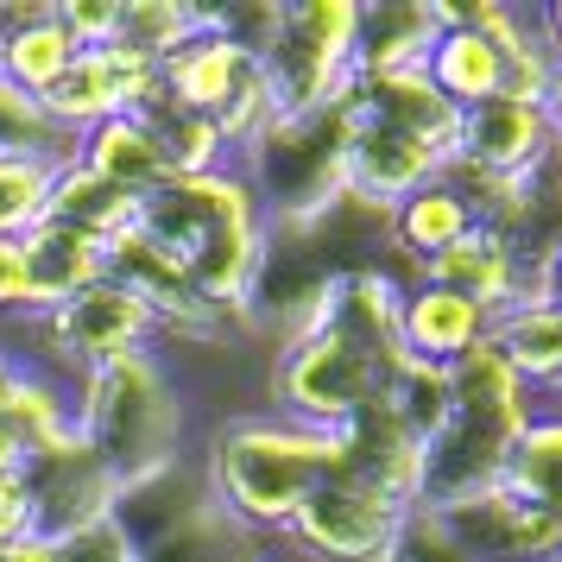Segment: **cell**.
I'll return each instance as SVG.
<instances>
[{"instance_id": "obj_1", "label": "cell", "mask_w": 562, "mask_h": 562, "mask_svg": "<svg viewBox=\"0 0 562 562\" xmlns=\"http://www.w3.org/2000/svg\"><path fill=\"white\" fill-rule=\"evenodd\" d=\"M398 291L385 266H348L316 297L297 329L279 341L266 373V411L310 430H348L360 411L380 405L398 348Z\"/></svg>"}, {"instance_id": "obj_2", "label": "cell", "mask_w": 562, "mask_h": 562, "mask_svg": "<svg viewBox=\"0 0 562 562\" xmlns=\"http://www.w3.org/2000/svg\"><path fill=\"white\" fill-rule=\"evenodd\" d=\"M139 234L178 266L190 291L234 323H254V291L272 254V215L240 171L171 178L139 196Z\"/></svg>"}, {"instance_id": "obj_3", "label": "cell", "mask_w": 562, "mask_h": 562, "mask_svg": "<svg viewBox=\"0 0 562 562\" xmlns=\"http://www.w3.org/2000/svg\"><path fill=\"white\" fill-rule=\"evenodd\" d=\"M348 468L341 461V430H310L279 411H234L209 430L203 456V493L247 543H272L291 531L304 493L323 474Z\"/></svg>"}, {"instance_id": "obj_4", "label": "cell", "mask_w": 562, "mask_h": 562, "mask_svg": "<svg viewBox=\"0 0 562 562\" xmlns=\"http://www.w3.org/2000/svg\"><path fill=\"white\" fill-rule=\"evenodd\" d=\"M77 430L114 493H133L190 461V385L158 341L133 348L77 380Z\"/></svg>"}, {"instance_id": "obj_5", "label": "cell", "mask_w": 562, "mask_h": 562, "mask_svg": "<svg viewBox=\"0 0 562 562\" xmlns=\"http://www.w3.org/2000/svg\"><path fill=\"white\" fill-rule=\"evenodd\" d=\"M360 7L355 0H297L284 7L279 38L266 45V77L279 114H323L360 82Z\"/></svg>"}, {"instance_id": "obj_6", "label": "cell", "mask_w": 562, "mask_h": 562, "mask_svg": "<svg viewBox=\"0 0 562 562\" xmlns=\"http://www.w3.org/2000/svg\"><path fill=\"white\" fill-rule=\"evenodd\" d=\"M562 153V127L537 102H486L461 114V158L481 178H537Z\"/></svg>"}, {"instance_id": "obj_7", "label": "cell", "mask_w": 562, "mask_h": 562, "mask_svg": "<svg viewBox=\"0 0 562 562\" xmlns=\"http://www.w3.org/2000/svg\"><path fill=\"white\" fill-rule=\"evenodd\" d=\"M442 525L474 562H525V557H562V518L543 506L512 499L506 486H486L474 499L436 506Z\"/></svg>"}, {"instance_id": "obj_8", "label": "cell", "mask_w": 562, "mask_h": 562, "mask_svg": "<svg viewBox=\"0 0 562 562\" xmlns=\"http://www.w3.org/2000/svg\"><path fill=\"white\" fill-rule=\"evenodd\" d=\"M486 335H493V310L468 291H449V284L411 279L398 291V348L424 367H456L461 355H474Z\"/></svg>"}, {"instance_id": "obj_9", "label": "cell", "mask_w": 562, "mask_h": 562, "mask_svg": "<svg viewBox=\"0 0 562 562\" xmlns=\"http://www.w3.org/2000/svg\"><path fill=\"white\" fill-rule=\"evenodd\" d=\"M474 228H481V215H474V203H468V190L442 171L436 183L411 190L405 203L385 215V254H392L385 272L405 284V266H411V279H417L430 259H442L456 240H468Z\"/></svg>"}, {"instance_id": "obj_10", "label": "cell", "mask_w": 562, "mask_h": 562, "mask_svg": "<svg viewBox=\"0 0 562 562\" xmlns=\"http://www.w3.org/2000/svg\"><path fill=\"white\" fill-rule=\"evenodd\" d=\"M449 417L512 449L518 436L531 430L537 392L512 373L506 360L493 355V341H481L474 355H461L456 367H449Z\"/></svg>"}, {"instance_id": "obj_11", "label": "cell", "mask_w": 562, "mask_h": 562, "mask_svg": "<svg viewBox=\"0 0 562 562\" xmlns=\"http://www.w3.org/2000/svg\"><path fill=\"white\" fill-rule=\"evenodd\" d=\"M424 77H430V89L456 114L506 95V52L474 26V7H468V20H456V26H436L430 52H424Z\"/></svg>"}, {"instance_id": "obj_12", "label": "cell", "mask_w": 562, "mask_h": 562, "mask_svg": "<svg viewBox=\"0 0 562 562\" xmlns=\"http://www.w3.org/2000/svg\"><path fill=\"white\" fill-rule=\"evenodd\" d=\"M77 165L95 171L102 183H114L121 196H153V190L171 183V158L139 114H114L102 127H89L77 139Z\"/></svg>"}, {"instance_id": "obj_13", "label": "cell", "mask_w": 562, "mask_h": 562, "mask_svg": "<svg viewBox=\"0 0 562 562\" xmlns=\"http://www.w3.org/2000/svg\"><path fill=\"white\" fill-rule=\"evenodd\" d=\"M7 430L20 436L26 468H32V461H52V456L82 449V430H77V380H52V373H38V367H20L13 405H7Z\"/></svg>"}, {"instance_id": "obj_14", "label": "cell", "mask_w": 562, "mask_h": 562, "mask_svg": "<svg viewBox=\"0 0 562 562\" xmlns=\"http://www.w3.org/2000/svg\"><path fill=\"white\" fill-rule=\"evenodd\" d=\"M493 355L506 360L518 380L537 392V405L562 398V310L550 304H518L506 316H493Z\"/></svg>"}, {"instance_id": "obj_15", "label": "cell", "mask_w": 562, "mask_h": 562, "mask_svg": "<svg viewBox=\"0 0 562 562\" xmlns=\"http://www.w3.org/2000/svg\"><path fill=\"white\" fill-rule=\"evenodd\" d=\"M45 222H57V228H77L89 234V240H114V234H127L133 222H139V196H121L114 183H102L95 171H82L77 158L57 171L52 183V203H45Z\"/></svg>"}, {"instance_id": "obj_16", "label": "cell", "mask_w": 562, "mask_h": 562, "mask_svg": "<svg viewBox=\"0 0 562 562\" xmlns=\"http://www.w3.org/2000/svg\"><path fill=\"white\" fill-rule=\"evenodd\" d=\"M26 254H32V279H38V297L45 310H57L64 297L89 291L95 279H108V247L89 240L77 228H57V222H38L26 234Z\"/></svg>"}, {"instance_id": "obj_17", "label": "cell", "mask_w": 562, "mask_h": 562, "mask_svg": "<svg viewBox=\"0 0 562 562\" xmlns=\"http://www.w3.org/2000/svg\"><path fill=\"white\" fill-rule=\"evenodd\" d=\"M499 486H506L512 499L543 506V512H557L562 518V405H537L531 430L512 442Z\"/></svg>"}, {"instance_id": "obj_18", "label": "cell", "mask_w": 562, "mask_h": 562, "mask_svg": "<svg viewBox=\"0 0 562 562\" xmlns=\"http://www.w3.org/2000/svg\"><path fill=\"white\" fill-rule=\"evenodd\" d=\"M209 32V7H183V0H121V52L146 57V64H165L178 57L190 38Z\"/></svg>"}, {"instance_id": "obj_19", "label": "cell", "mask_w": 562, "mask_h": 562, "mask_svg": "<svg viewBox=\"0 0 562 562\" xmlns=\"http://www.w3.org/2000/svg\"><path fill=\"white\" fill-rule=\"evenodd\" d=\"M70 158H38V153H13L0 146V240H20L45 222L52 183Z\"/></svg>"}, {"instance_id": "obj_20", "label": "cell", "mask_w": 562, "mask_h": 562, "mask_svg": "<svg viewBox=\"0 0 562 562\" xmlns=\"http://www.w3.org/2000/svg\"><path fill=\"white\" fill-rule=\"evenodd\" d=\"M385 562H474L468 550L456 543V531L442 525V512L436 506H411L398 537H392V557Z\"/></svg>"}, {"instance_id": "obj_21", "label": "cell", "mask_w": 562, "mask_h": 562, "mask_svg": "<svg viewBox=\"0 0 562 562\" xmlns=\"http://www.w3.org/2000/svg\"><path fill=\"white\" fill-rule=\"evenodd\" d=\"M57 20L77 38V52H108L121 38V0H57Z\"/></svg>"}, {"instance_id": "obj_22", "label": "cell", "mask_w": 562, "mask_h": 562, "mask_svg": "<svg viewBox=\"0 0 562 562\" xmlns=\"http://www.w3.org/2000/svg\"><path fill=\"white\" fill-rule=\"evenodd\" d=\"M13 474H26V449H20V436L7 430V417H0V481H13Z\"/></svg>"}, {"instance_id": "obj_23", "label": "cell", "mask_w": 562, "mask_h": 562, "mask_svg": "<svg viewBox=\"0 0 562 562\" xmlns=\"http://www.w3.org/2000/svg\"><path fill=\"white\" fill-rule=\"evenodd\" d=\"M0 562H57V543H52V537H26V543L0 550Z\"/></svg>"}, {"instance_id": "obj_24", "label": "cell", "mask_w": 562, "mask_h": 562, "mask_svg": "<svg viewBox=\"0 0 562 562\" xmlns=\"http://www.w3.org/2000/svg\"><path fill=\"white\" fill-rule=\"evenodd\" d=\"M543 304L562 310V234H557V247H550V259H543Z\"/></svg>"}, {"instance_id": "obj_25", "label": "cell", "mask_w": 562, "mask_h": 562, "mask_svg": "<svg viewBox=\"0 0 562 562\" xmlns=\"http://www.w3.org/2000/svg\"><path fill=\"white\" fill-rule=\"evenodd\" d=\"M13 385H20V360H13L7 341H0V417H7V405H13Z\"/></svg>"}, {"instance_id": "obj_26", "label": "cell", "mask_w": 562, "mask_h": 562, "mask_svg": "<svg viewBox=\"0 0 562 562\" xmlns=\"http://www.w3.org/2000/svg\"><path fill=\"white\" fill-rule=\"evenodd\" d=\"M537 26H543V38H550V52L562 57V0H557V7H543V13H537Z\"/></svg>"}, {"instance_id": "obj_27", "label": "cell", "mask_w": 562, "mask_h": 562, "mask_svg": "<svg viewBox=\"0 0 562 562\" xmlns=\"http://www.w3.org/2000/svg\"><path fill=\"white\" fill-rule=\"evenodd\" d=\"M525 562H562V557H525Z\"/></svg>"}]
</instances>
